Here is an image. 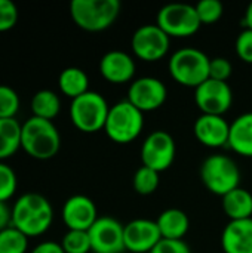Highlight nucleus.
Wrapping results in <instances>:
<instances>
[{
    "instance_id": "f257e3e1",
    "label": "nucleus",
    "mask_w": 252,
    "mask_h": 253,
    "mask_svg": "<svg viewBox=\"0 0 252 253\" xmlns=\"http://www.w3.org/2000/svg\"><path fill=\"white\" fill-rule=\"evenodd\" d=\"M53 222L50 202L37 193L22 194L12 206V227L30 237L45 234Z\"/></svg>"
},
{
    "instance_id": "f03ea898",
    "label": "nucleus",
    "mask_w": 252,
    "mask_h": 253,
    "mask_svg": "<svg viewBox=\"0 0 252 253\" xmlns=\"http://www.w3.org/2000/svg\"><path fill=\"white\" fill-rule=\"evenodd\" d=\"M21 148L36 160H49L61 148V135L53 122L31 116L21 127Z\"/></svg>"
},
{
    "instance_id": "7ed1b4c3",
    "label": "nucleus",
    "mask_w": 252,
    "mask_h": 253,
    "mask_svg": "<svg viewBox=\"0 0 252 253\" xmlns=\"http://www.w3.org/2000/svg\"><path fill=\"white\" fill-rule=\"evenodd\" d=\"M119 0H73L70 15L74 24L89 33L110 28L120 15Z\"/></svg>"
},
{
    "instance_id": "20e7f679",
    "label": "nucleus",
    "mask_w": 252,
    "mask_h": 253,
    "mask_svg": "<svg viewBox=\"0 0 252 253\" xmlns=\"http://www.w3.org/2000/svg\"><path fill=\"white\" fill-rule=\"evenodd\" d=\"M208 55L198 47H181L169 58L171 77L186 87H198L209 79Z\"/></svg>"
},
{
    "instance_id": "39448f33",
    "label": "nucleus",
    "mask_w": 252,
    "mask_h": 253,
    "mask_svg": "<svg viewBox=\"0 0 252 253\" xmlns=\"http://www.w3.org/2000/svg\"><path fill=\"white\" fill-rule=\"evenodd\" d=\"M201 179L209 193L224 197L230 191L239 188L241 170L232 157L212 154L201 165Z\"/></svg>"
},
{
    "instance_id": "423d86ee",
    "label": "nucleus",
    "mask_w": 252,
    "mask_h": 253,
    "mask_svg": "<svg viewBox=\"0 0 252 253\" xmlns=\"http://www.w3.org/2000/svg\"><path fill=\"white\" fill-rule=\"evenodd\" d=\"M144 129V113L134 107L128 99L110 107L104 130L116 144H129L135 141Z\"/></svg>"
},
{
    "instance_id": "0eeeda50",
    "label": "nucleus",
    "mask_w": 252,
    "mask_h": 253,
    "mask_svg": "<svg viewBox=\"0 0 252 253\" xmlns=\"http://www.w3.org/2000/svg\"><path fill=\"white\" fill-rule=\"evenodd\" d=\"M110 105L105 98L94 90H89L70 104V119L76 129L83 133H95L104 129Z\"/></svg>"
},
{
    "instance_id": "6e6552de",
    "label": "nucleus",
    "mask_w": 252,
    "mask_h": 253,
    "mask_svg": "<svg viewBox=\"0 0 252 253\" xmlns=\"http://www.w3.org/2000/svg\"><path fill=\"white\" fill-rule=\"evenodd\" d=\"M156 24L169 37H190L201 28L196 7L187 3H169L157 12Z\"/></svg>"
},
{
    "instance_id": "1a4fd4ad",
    "label": "nucleus",
    "mask_w": 252,
    "mask_h": 253,
    "mask_svg": "<svg viewBox=\"0 0 252 253\" xmlns=\"http://www.w3.org/2000/svg\"><path fill=\"white\" fill-rule=\"evenodd\" d=\"M131 46L137 58L146 62H156L168 53L171 37L157 24H144L132 34Z\"/></svg>"
},
{
    "instance_id": "9d476101",
    "label": "nucleus",
    "mask_w": 252,
    "mask_h": 253,
    "mask_svg": "<svg viewBox=\"0 0 252 253\" xmlns=\"http://www.w3.org/2000/svg\"><path fill=\"white\" fill-rule=\"evenodd\" d=\"M175 141L165 130L151 132L143 142L141 147V162L156 172H163L169 169L175 160Z\"/></svg>"
},
{
    "instance_id": "9b49d317",
    "label": "nucleus",
    "mask_w": 252,
    "mask_h": 253,
    "mask_svg": "<svg viewBox=\"0 0 252 253\" xmlns=\"http://www.w3.org/2000/svg\"><path fill=\"white\" fill-rule=\"evenodd\" d=\"M195 102L202 114L224 116L233 104V92L227 82L208 79L195 89Z\"/></svg>"
},
{
    "instance_id": "f8f14e48",
    "label": "nucleus",
    "mask_w": 252,
    "mask_h": 253,
    "mask_svg": "<svg viewBox=\"0 0 252 253\" xmlns=\"http://www.w3.org/2000/svg\"><path fill=\"white\" fill-rule=\"evenodd\" d=\"M168 98L165 83L156 77L135 79L128 89V101L141 113H150L160 108Z\"/></svg>"
},
{
    "instance_id": "ddd939ff",
    "label": "nucleus",
    "mask_w": 252,
    "mask_h": 253,
    "mask_svg": "<svg viewBox=\"0 0 252 253\" xmlns=\"http://www.w3.org/2000/svg\"><path fill=\"white\" fill-rule=\"evenodd\" d=\"M125 225L110 216H101L88 231L94 253H123Z\"/></svg>"
},
{
    "instance_id": "4468645a",
    "label": "nucleus",
    "mask_w": 252,
    "mask_h": 253,
    "mask_svg": "<svg viewBox=\"0 0 252 253\" xmlns=\"http://www.w3.org/2000/svg\"><path fill=\"white\" fill-rule=\"evenodd\" d=\"M125 249L131 253H150L162 240L156 221L134 219L123 228Z\"/></svg>"
},
{
    "instance_id": "2eb2a0df",
    "label": "nucleus",
    "mask_w": 252,
    "mask_h": 253,
    "mask_svg": "<svg viewBox=\"0 0 252 253\" xmlns=\"http://www.w3.org/2000/svg\"><path fill=\"white\" fill-rule=\"evenodd\" d=\"M61 216L68 230L77 231H89L100 218L95 203L89 197L82 194L71 196L65 200Z\"/></svg>"
},
{
    "instance_id": "dca6fc26",
    "label": "nucleus",
    "mask_w": 252,
    "mask_h": 253,
    "mask_svg": "<svg viewBox=\"0 0 252 253\" xmlns=\"http://www.w3.org/2000/svg\"><path fill=\"white\" fill-rule=\"evenodd\" d=\"M196 139L209 148H221L229 144L230 123L223 116L201 114L193 126Z\"/></svg>"
},
{
    "instance_id": "f3484780",
    "label": "nucleus",
    "mask_w": 252,
    "mask_h": 253,
    "mask_svg": "<svg viewBox=\"0 0 252 253\" xmlns=\"http://www.w3.org/2000/svg\"><path fill=\"white\" fill-rule=\"evenodd\" d=\"M100 73L113 84L128 83L135 76V61L123 50H110L100 61Z\"/></svg>"
},
{
    "instance_id": "a211bd4d",
    "label": "nucleus",
    "mask_w": 252,
    "mask_h": 253,
    "mask_svg": "<svg viewBox=\"0 0 252 253\" xmlns=\"http://www.w3.org/2000/svg\"><path fill=\"white\" fill-rule=\"evenodd\" d=\"M224 253H252V218L230 221L221 234Z\"/></svg>"
},
{
    "instance_id": "6ab92c4d",
    "label": "nucleus",
    "mask_w": 252,
    "mask_h": 253,
    "mask_svg": "<svg viewBox=\"0 0 252 253\" xmlns=\"http://www.w3.org/2000/svg\"><path fill=\"white\" fill-rule=\"evenodd\" d=\"M156 224L162 239L165 240H183L190 228V219L187 213L177 208L163 211Z\"/></svg>"
},
{
    "instance_id": "aec40b11",
    "label": "nucleus",
    "mask_w": 252,
    "mask_h": 253,
    "mask_svg": "<svg viewBox=\"0 0 252 253\" xmlns=\"http://www.w3.org/2000/svg\"><path fill=\"white\" fill-rule=\"evenodd\" d=\"M227 145L242 157H252V111L241 114L230 123Z\"/></svg>"
},
{
    "instance_id": "412c9836",
    "label": "nucleus",
    "mask_w": 252,
    "mask_h": 253,
    "mask_svg": "<svg viewBox=\"0 0 252 253\" xmlns=\"http://www.w3.org/2000/svg\"><path fill=\"white\" fill-rule=\"evenodd\" d=\"M223 211L230 221H241L252 218V194L245 188H236L221 197Z\"/></svg>"
},
{
    "instance_id": "4be33fe9",
    "label": "nucleus",
    "mask_w": 252,
    "mask_h": 253,
    "mask_svg": "<svg viewBox=\"0 0 252 253\" xmlns=\"http://www.w3.org/2000/svg\"><path fill=\"white\" fill-rule=\"evenodd\" d=\"M58 86L65 96L76 99L77 96L89 92V77L79 67H67L58 77Z\"/></svg>"
},
{
    "instance_id": "5701e85b",
    "label": "nucleus",
    "mask_w": 252,
    "mask_h": 253,
    "mask_svg": "<svg viewBox=\"0 0 252 253\" xmlns=\"http://www.w3.org/2000/svg\"><path fill=\"white\" fill-rule=\"evenodd\" d=\"M21 127L16 119H0V162L12 157L21 148Z\"/></svg>"
},
{
    "instance_id": "b1692460",
    "label": "nucleus",
    "mask_w": 252,
    "mask_h": 253,
    "mask_svg": "<svg viewBox=\"0 0 252 253\" xmlns=\"http://www.w3.org/2000/svg\"><path fill=\"white\" fill-rule=\"evenodd\" d=\"M31 111L34 117L52 122L61 111V99L53 90L42 89L31 98Z\"/></svg>"
},
{
    "instance_id": "393cba45",
    "label": "nucleus",
    "mask_w": 252,
    "mask_h": 253,
    "mask_svg": "<svg viewBox=\"0 0 252 253\" xmlns=\"http://www.w3.org/2000/svg\"><path fill=\"white\" fill-rule=\"evenodd\" d=\"M28 249V237L15 227L0 231V253H25Z\"/></svg>"
},
{
    "instance_id": "a878e982",
    "label": "nucleus",
    "mask_w": 252,
    "mask_h": 253,
    "mask_svg": "<svg viewBox=\"0 0 252 253\" xmlns=\"http://www.w3.org/2000/svg\"><path fill=\"white\" fill-rule=\"evenodd\" d=\"M159 181V172L147 166H141L140 169H137L132 178V185L140 196H150L157 190Z\"/></svg>"
},
{
    "instance_id": "bb28decb",
    "label": "nucleus",
    "mask_w": 252,
    "mask_h": 253,
    "mask_svg": "<svg viewBox=\"0 0 252 253\" xmlns=\"http://www.w3.org/2000/svg\"><path fill=\"white\" fill-rule=\"evenodd\" d=\"M61 246L65 253H89L92 252L91 239L88 231L68 230L61 242Z\"/></svg>"
},
{
    "instance_id": "cd10ccee",
    "label": "nucleus",
    "mask_w": 252,
    "mask_h": 253,
    "mask_svg": "<svg viewBox=\"0 0 252 253\" xmlns=\"http://www.w3.org/2000/svg\"><path fill=\"white\" fill-rule=\"evenodd\" d=\"M21 101L15 89L7 84H0V119H15Z\"/></svg>"
},
{
    "instance_id": "c85d7f7f",
    "label": "nucleus",
    "mask_w": 252,
    "mask_h": 253,
    "mask_svg": "<svg viewBox=\"0 0 252 253\" xmlns=\"http://www.w3.org/2000/svg\"><path fill=\"white\" fill-rule=\"evenodd\" d=\"M18 188V178L15 170L6 165L4 162H0V202L10 200Z\"/></svg>"
},
{
    "instance_id": "c756f323",
    "label": "nucleus",
    "mask_w": 252,
    "mask_h": 253,
    "mask_svg": "<svg viewBox=\"0 0 252 253\" xmlns=\"http://www.w3.org/2000/svg\"><path fill=\"white\" fill-rule=\"evenodd\" d=\"M195 7L202 25L217 22L224 12L223 3L220 0H201Z\"/></svg>"
},
{
    "instance_id": "7c9ffc66",
    "label": "nucleus",
    "mask_w": 252,
    "mask_h": 253,
    "mask_svg": "<svg viewBox=\"0 0 252 253\" xmlns=\"http://www.w3.org/2000/svg\"><path fill=\"white\" fill-rule=\"evenodd\" d=\"M19 12L12 0H0V33L13 28L18 22Z\"/></svg>"
},
{
    "instance_id": "2f4dec72",
    "label": "nucleus",
    "mask_w": 252,
    "mask_h": 253,
    "mask_svg": "<svg viewBox=\"0 0 252 253\" xmlns=\"http://www.w3.org/2000/svg\"><path fill=\"white\" fill-rule=\"evenodd\" d=\"M233 73V65L223 56L211 58L209 61V79L218 82H227Z\"/></svg>"
},
{
    "instance_id": "473e14b6",
    "label": "nucleus",
    "mask_w": 252,
    "mask_h": 253,
    "mask_svg": "<svg viewBox=\"0 0 252 253\" xmlns=\"http://www.w3.org/2000/svg\"><path fill=\"white\" fill-rule=\"evenodd\" d=\"M235 47H236L238 56L244 62L252 64V30L245 28L244 31L239 33Z\"/></svg>"
},
{
    "instance_id": "72a5a7b5",
    "label": "nucleus",
    "mask_w": 252,
    "mask_h": 253,
    "mask_svg": "<svg viewBox=\"0 0 252 253\" xmlns=\"http://www.w3.org/2000/svg\"><path fill=\"white\" fill-rule=\"evenodd\" d=\"M150 253H192V249L184 240H165L162 239Z\"/></svg>"
},
{
    "instance_id": "f704fd0d",
    "label": "nucleus",
    "mask_w": 252,
    "mask_h": 253,
    "mask_svg": "<svg viewBox=\"0 0 252 253\" xmlns=\"http://www.w3.org/2000/svg\"><path fill=\"white\" fill-rule=\"evenodd\" d=\"M30 253H65L61 243L56 242H42L36 248L31 249Z\"/></svg>"
},
{
    "instance_id": "c9c22d12",
    "label": "nucleus",
    "mask_w": 252,
    "mask_h": 253,
    "mask_svg": "<svg viewBox=\"0 0 252 253\" xmlns=\"http://www.w3.org/2000/svg\"><path fill=\"white\" fill-rule=\"evenodd\" d=\"M12 225V208L6 202H0V231Z\"/></svg>"
},
{
    "instance_id": "e433bc0d",
    "label": "nucleus",
    "mask_w": 252,
    "mask_h": 253,
    "mask_svg": "<svg viewBox=\"0 0 252 253\" xmlns=\"http://www.w3.org/2000/svg\"><path fill=\"white\" fill-rule=\"evenodd\" d=\"M244 25H245V28L252 30V1L248 4V7H247L245 18H244Z\"/></svg>"
}]
</instances>
